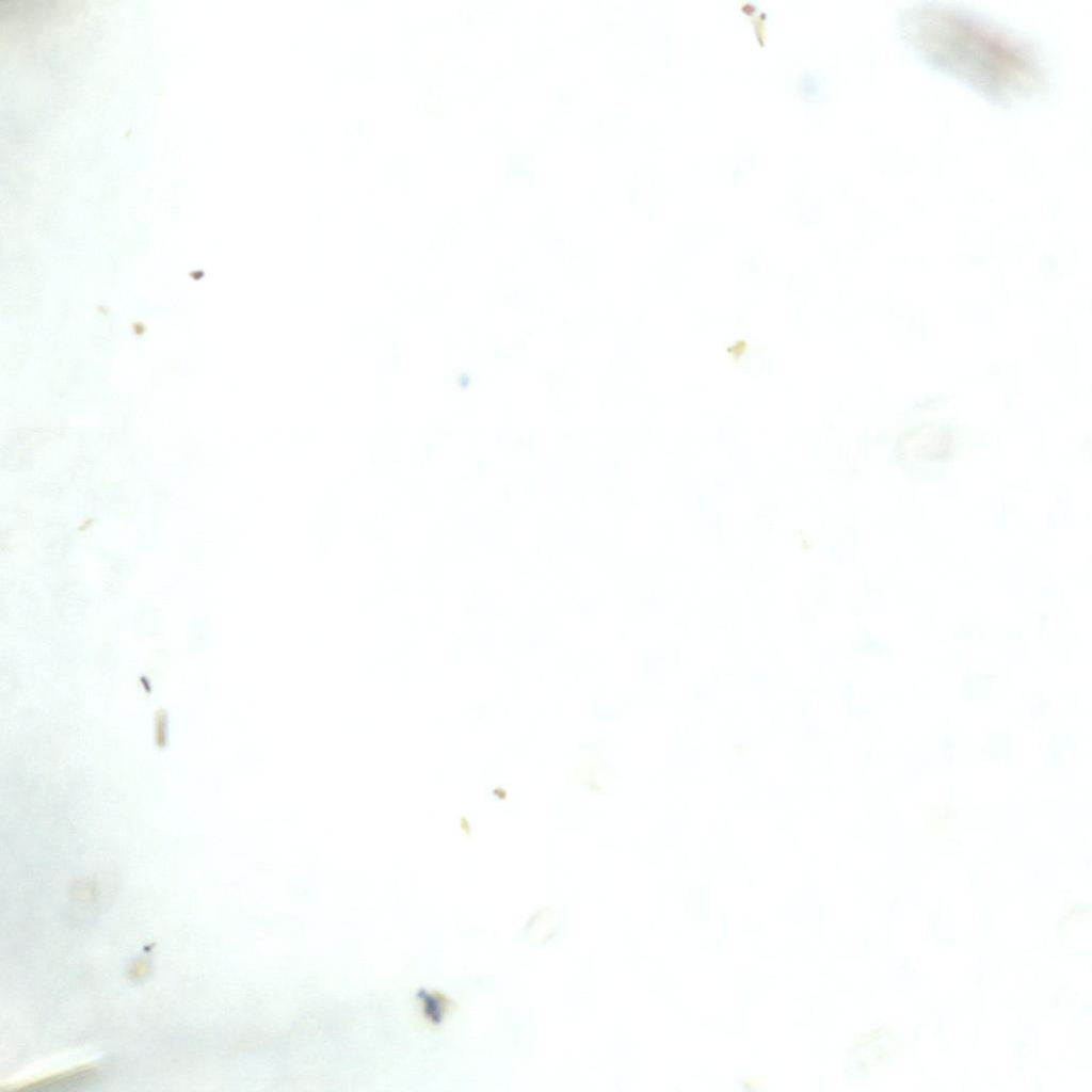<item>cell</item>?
Instances as JSON below:
<instances>
[{
	"mask_svg": "<svg viewBox=\"0 0 1092 1092\" xmlns=\"http://www.w3.org/2000/svg\"><path fill=\"white\" fill-rule=\"evenodd\" d=\"M897 28L922 61L995 103H1023L1047 89L1048 68L1038 45L977 11L943 2L914 3L899 13Z\"/></svg>",
	"mask_w": 1092,
	"mask_h": 1092,
	"instance_id": "1",
	"label": "cell"
},
{
	"mask_svg": "<svg viewBox=\"0 0 1092 1092\" xmlns=\"http://www.w3.org/2000/svg\"><path fill=\"white\" fill-rule=\"evenodd\" d=\"M959 444L956 428L947 422L922 421L904 428L897 436L894 454L912 477H938L952 460Z\"/></svg>",
	"mask_w": 1092,
	"mask_h": 1092,
	"instance_id": "2",
	"label": "cell"
}]
</instances>
